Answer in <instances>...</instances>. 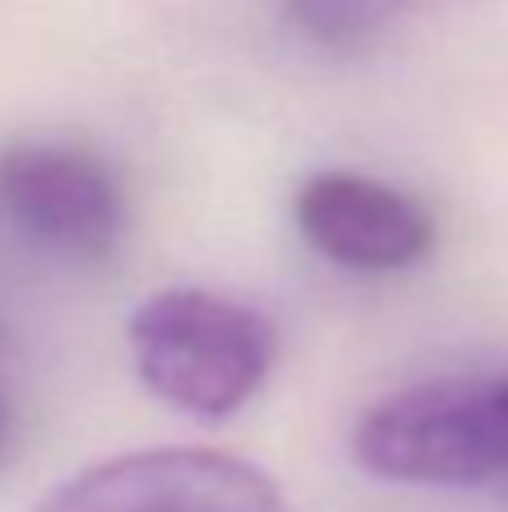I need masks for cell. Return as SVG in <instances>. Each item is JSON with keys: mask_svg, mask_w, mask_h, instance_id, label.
<instances>
[{"mask_svg": "<svg viewBox=\"0 0 508 512\" xmlns=\"http://www.w3.org/2000/svg\"><path fill=\"white\" fill-rule=\"evenodd\" d=\"M126 333L140 382L194 418L239 414L275 364V324L261 310L203 288L144 297Z\"/></svg>", "mask_w": 508, "mask_h": 512, "instance_id": "cell-1", "label": "cell"}, {"mask_svg": "<svg viewBox=\"0 0 508 512\" xmlns=\"http://www.w3.org/2000/svg\"><path fill=\"white\" fill-rule=\"evenodd\" d=\"M351 454L401 486H486L508 477V373L419 382L360 414Z\"/></svg>", "mask_w": 508, "mask_h": 512, "instance_id": "cell-2", "label": "cell"}, {"mask_svg": "<svg viewBox=\"0 0 508 512\" xmlns=\"http://www.w3.org/2000/svg\"><path fill=\"white\" fill-rule=\"evenodd\" d=\"M36 512H284V504L257 463L198 445H162L81 468Z\"/></svg>", "mask_w": 508, "mask_h": 512, "instance_id": "cell-3", "label": "cell"}, {"mask_svg": "<svg viewBox=\"0 0 508 512\" xmlns=\"http://www.w3.org/2000/svg\"><path fill=\"white\" fill-rule=\"evenodd\" d=\"M122 189L77 144H9L0 153V221L63 261H104L122 239Z\"/></svg>", "mask_w": 508, "mask_h": 512, "instance_id": "cell-4", "label": "cell"}, {"mask_svg": "<svg viewBox=\"0 0 508 512\" xmlns=\"http://www.w3.org/2000/svg\"><path fill=\"white\" fill-rule=\"evenodd\" d=\"M293 221L320 256L347 270H410L437 243V225L410 194L356 171H320L293 198Z\"/></svg>", "mask_w": 508, "mask_h": 512, "instance_id": "cell-5", "label": "cell"}, {"mask_svg": "<svg viewBox=\"0 0 508 512\" xmlns=\"http://www.w3.org/2000/svg\"><path fill=\"white\" fill-rule=\"evenodd\" d=\"M396 0H288V18L324 45H360L392 18Z\"/></svg>", "mask_w": 508, "mask_h": 512, "instance_id": "cell-6", "label": "cell"}, {"mask_svg": "<svg viewBox=\"0 0 508 512\" xmlns=\"http://www.w3.org/2000/svg\"><path fill=\"white\" fill-rule=\"evenodd\" d=\"M9 445H14V409H9L5 391H0V468L9 459Z\"/></svg>", "mask_w": 508, "mask_h": 512, "instance_id": "cell-7", "label": "cell"}]
</instances>
